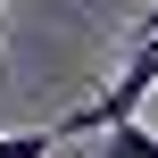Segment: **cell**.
I'll list each match as a JSON object with an SVG mask.
<instances>
[{
    "instance_id": "2",
    "label": "cell",
    "mask_w": 158,
    "mask_h": 158,
    "mask_svg": "<svg viewBox=\"0 0 158 158\" xmlns=\"http://www.w3.org/2000/svg\"><path fill=\"white\" fill-rule=\"evenodd\" d=\"M100 158H158V133L133 117V125H108L100 133Z\"/></svg>"
},
{
    "instance_id": "3",
    "label": "cell",
    "mask_w": 158,
    "mask_h": 158,
    "mask_svg": "<svg viewBox=\"0 0 158 158\" xmlns=\"http://www.w3.org/2000/svg\"><path fill=\"white\" fill-rule=\"evenodd\" d=\"M58 142H67L58 125H42V133H0V158H50Z\"/></svg>"
},
{
    "instance_id": "5",
    "label": "cell",
    "mask_w": 158,
    "mask_h": 158,
    "mask_svg": "<svg viewBox=\"0 0 158 158\" xmlns=\"http://www.w3.org/2000/svg\"><path fill=\"white\" fill-rule=\"evenodd\" d=\"M0 8H8V0H0ZM0 67H8V58H0Z\"/></svg>"
},
{
    "instance_id": "4",
    "label": "cell",
    "mask_w": 158,
    "mask_h": 158,
    "mask_svg": "<svg viewBox=\"0 0 158 158\" xmlns=\"http://www.w3.org/2000/svg\"><path fill=\"white\" fill-rule=\"evenodd\" d=\"M150 25H158V8H150ZM150 25H142V33H150Z\"/></svg>"
},
{
    "instance_id": "1",
    "label": "cell",
    "mask_w": 158,
    "mask_h": 158,
    "mask_svg": "<svg viewBox=\"0 0 158 158\" xmlns=\"http://www.w3.org/2000/svg\"><path fill=\"white\" fill-rule=\"evenodd\" d=\"M150 92H158V25L142 33V50L125 58V75H117L108 92H92V100H83V108H75V117L58 125V133H108V125H133Z\"/></svg>"
}]
</instances>
